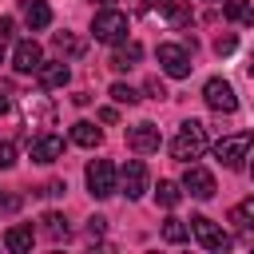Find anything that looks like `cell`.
<instances>
[{"label":"cell","instance_id":"8992f818","mask_svg":"<svg viewBox=\"0 0 254 254\" xmlns=\"http://www.w3.org/2000/svg\"><path fill=\"white\" fill-rule=\"evenodd\" d=\"M190 234H194L198 246H206V250H226V246H230V234H226L218 222H210L206 214H194V218H190Z\"/></svg>","mask_w":254,"mask_h":254},{"label":"cell","instance_id":"8fae6325","mask_svg":"<svg viewBox=\"0 0 254 254\" xmlns=\"http://www.w3.org/2000/svg\"><path fill=\"white\" fill-rule=\"evenodd\" d=\"M119 179H123V194L127 198H139L147 190V167H143V159H127L123 171H119Z\"/></svg>","mask_w":254,"mask_h":254},{"label":"cell","instance_id":"ffe728a7","mask_svg":"<svg viewBox=\"0 0 254 254\" xmlns=\"http://www.w3.org/2000/svg\"><path fill=\"white\" fill-rule=\"evenodd\" d=\"M40 222H44V234H48L52 242H67V234H71V230H67V218H64V214L48 210V214H44Z\"/></svg>","mask_w":254,"mask_h":254},{"label":"cell","instance_id":"277c9868","mask_svg":"<svg viewBox=\"0 0 254 254\" xmlns=\"http://www.w3.org/2000/svg\"><path fill=\"white\" fill-rule=\"evenodd\" d=\"M155 56H159V67H163L171 79H187V75H190V56H187L183 44H159Z\"/></svg>","mask_w":254,"mask_h":254},{"label":"cell","instance_id":"836d02e7","mask_svg":"<svg viewBox=\"0 0 254 254\" xmlns=\"http://www.w3.org/2000/svg\"><path fill=\"white\" fill-rule=\"evenodd\" d=\"M16 206H20V198H4L0 194V210H16Z\"/></svg>","mask_w":254,"mask_h":254},{"label":"cell","instance_id":"ac0fdd59","mask_svg":"<svg viewBox=\"0 0 254 254\" xmlns=\"http://www.w3.org/2000/svg\"><path fill=\"white\" fill-rule=\"evenodd\" d=\"M71 143H75V147H99V143H103V131H99L95 123L79 119V123L71 127Z\"/></svg>","mask_w":254,"mask_h":254},{"label":"cell","instance_id":"ba28073f","mask_svg":"<svg viewBox=\"0 0 254 254\" xmlns=\"http://www.w3.org/2000/svg\"><path fill=\"white\" fill-rule=\"evenodd\" d=\"M24 123H28V131L32 127L44 131L56 123V107L48 103V95H24Z\"/></svg>","mask_w":254,"mask_h":254},{"label":"cell","instance_id":"2e32d148","mask_svg":"<svg viewBox=\"0 0 254 254\" xmlns=\"http://www.w3.org/2000/svg\"><path fill=\"white\" fill-rule=\"evenodd\" d=\"M24 20H28L32 32H44V28L52 24V8H48L44 0H28V4H24Z\"/></svg>","mask_w":254,"mask_h":254},{"label":"cell","instance_id":"cb8c5ba5","mask_svg":"<svg viewBox=\"0 0 254 254\" xmlns=\"http://www.w3.org/2000/svg\"><path fill=\"white\" fill-rule=\"evenodd\" d=\"M52 44H56V52H60V56H83V40H79V36H71V32H56V36H52Z\"/></svg>","mask_w":254,"mask_h":254},{"label":"cell","instance_id":"52a82bcc","mask_svg":"<svg viewBox=\"0 0 254 254\" xmlns=\"http://www.w3.org/2000/svg\"><path fill=\"white\" fill-rule=\"evenodd\" d=\"M87 190H91L95 198L115 194V167H111L107 159H91V163H87Z\"/></svg>","mask_w":254,"mask_h":254},{"label":"cell","instance_id":"d6986e66","mask_svg":"<svg viewBox=\"0 0 254 254\" xmlns=\"http://www.w3.org/2000/svg\"><path fill=\"white\" fill-rule=\"evenodd\" d=\"M32 226H8V234H4V246L12 250V254H28L32 250Z\"/></svg>","mask_w":254,"mask_h":254},{"label":"cell","instance_id":"74e56055","mask_svg":"<svg viewBox=\"0 0 254 254\" xmlns=\"http://www.w3.org/2000/svg\"><path fill=\"white\" fill-rule=\"evenodd\" d=\"M0 60H4V44H0Z\"/></svg>","mask_w":254,"mask_h":254},{"label":"cell","instance_id":"7c38bea8","mask_svg":"<svg viewBox=\"0 0 254 254\" xmlns=\"http://www.w3.org/2000/svg\"><path fill=\"white\" fill-rule=\"evenodd\" d=\"M40 64H44V52H40L36 40H20V44L12 48V67H16V71H36Z\"/></svg>","mask_w":254,"mask_h":254},{"label":"cell","instance_id":"3957f363","mask_svg":"<svg viewBox=\"0 0 254 254\" xmlns=\"http://www.w3.org/2000/svg\"><path fill=\"white\" fill-rule=\"evenodd\" d=\"M250 143H254V135H250V131L226 135V139H218V143H214V159H218L222 167L238 171V167H242V159H246V151H250Z\"/></svg>","mask_w":254,"mask_h":254},{"label":"cell","instance_id":"9c48e42d","mask_svg":"<svg viewBox=\"0 0 254 254\" xmlns=\"http://www.w3.org/2000/svg\"><path fill=\"white\" fill-rule=\"evenodd\" d=\"M159 143H163V135H159L155 123H135V127H127V147H131L135 155H151V151H159Z\"/></svg>","mask_w":254,"mask_h":254},{"label":"cell","instance_id":"5bb4252c","mask_svg":"<svg viewBox=\"0 0 254 254\" xmlns=\"http://www.w3.org/2000/svg\"><path fill=\"white\" fill-rule=\"evenodd\" d=\"M139 60H143V48H139L135 40H119V44H115V56H111V67H115V71H131Z\"/></svg>","mask_w":254,"mask_h":254},{"label":"cell","instance_id":"d4e9b609","mask_svg":"<svg viewBox=\"0 0 254 254\" xmlns=\"http://www.w3.org/2000/svg\"><path fill=\"white\" fill-rule=\"evenodd\" d=\"M187 238H190V226H187L183 218H167V222H163V242H175V246H179V242H187Z\"/></svg>","mask_w":254,"mask_h":254},{"label":"cell","instance_id":"4316f807","mask_svg":"<svg viewBox=\"0 0 254 254\" xmlns=\"http://www.w3.org/2000/svg\"><path fill=\"white\" fill-rule=\"evenodd\" d=\"M12 163H16V147H12L8 139H0V171H8Z\"/></svg>","mask_w":254,"mask_h":254},{"label":"cell","instance_id":"7402d4cb","mask_svg":"<svg viewBox=\"0 0 254 254\" xmlns=\"http://www.w3.org/2000/svg\"><path fill=\"white\" fill-rule=\"evenodd\" d=\"M222 16L234 20V24H254V8H250L246 0H226V4H222Z\"/></svg>","mask_w":254,"mask_h":254},{"label":"cell","instance_id":"e0dca14e","mask_svg":"<svg viewBox=\"0 0 254 254\" xmlns=\"http://www.w3.org/2000/svg\"><path fill=\"white\" fill-rule=\"evenodd\" d=\"M159 16H163L167 24H175V28H183V24L190 20V0H163V4H159Z\"/></svg>","mask_w":254,"mask_h":254},{"label":"cell","instance_id":"83f0119b","mask_svg":"<svg viewBox=\"0 0 254 254\" xmlns=\"http://www.w3.org/2000/svg\"><path fill=\"white\" fill-rule=\"evenodd\" d=\"M234 48H238V40H234V36H218V40H214V52H218V56H230Z\"/></svg>","mask_w":254,"mask_h":254},{"label":"cell","instance_id":"e575fe53","mask_svg":"<svg viewBox=\"0 0 254 254\" xmlns=\"http://www.w3.org/2000/svg\"><path fill=\"white\" fill-rule=\"evenodd\" d=\"M246 75L254 79V52H250V60H246Z\"/></svg>","mask_w":254,"mask_h":254},{"label":"cell","instance_id":"d590c367","mask_svg":"<svg viewBox=\"0 0 254 254\" xmlns=\"http://www.w3.org/2000/svg\"><path fill=\"white\" fill-rule=\"evenodd\" d=\"M91 4H95V8H111L115 0H91Z\"/></svg>","mask_w":254,"mask_h":254},{"label":"cell","instance_id":"1f68e13d","mask_svg":"<svg viewBox=\"0 0 254 254\" xmlns=\"http://www.w3.org/2000/svg\"><path fill=\"white\" fill-rule=\"evenodd\" d=\"M64 190H67V187H64V183H60V179H52V183H48V187H44V194H64Z\"/></svg>","mask_w":254,"mask_h":254},{"label":"cell","instance_id":"f35d334b","mask_svg":"<svg viewBox=\"0 0 254 254\" xmlns=\"http://www.w3.org/2000/svg\"><path fill=\"white\" fill-rule=\"evenodd\" d=\"M250 179H254V163H250Z\"/></svg>","mask_w":254,"mask_h":254},{"label":"cell","instance_id":"4fadbf2b","mask_svg":"<svg viewBox=\"0 0 254 254\" xmlns=\"http://www.w3.org/2000/svg\"><path fill=\"white\" fill-rule=\"evenodd\" d=\"M64 155V139L60 135H40V139H32V163H56Z\"/></svg>","mask_w":254,"mask_h":254},{"label":"cell","instance_id":"5b68a950","mask_svg":"<svg viewBox=\"0 0 254 254\" xmlns=\"http://www.w3.org/2000/svg\"><path fill=\"white\" fill-rule=\"evenodd\" d=\"M202 99H206V107H214V111H222V115H234L238 111V95H234V87L226 83V79H206V87H202Z\"/></svg>","mask_w":254,"mask_h":254},{"label":"cell","instance_id":"6da1fadb","mask_svg":"<svg viewBox=\"0 0 254 254\" xmlns=\"http://www.w3.org/2000/svg\"><path fill=\"white\" fill-rule=\"evenodd\" d=\"M202 151H206V127H202L198 119H187V123L179 127L175 143H171V159H179V163H194Z\"/></svg>","mask_w":254,"mask_h":254},{"label":"cell","instance_id":"30bf717a","mask_svg":"<svg viewBox=\"0 0 254 254\" xmlns=\"http://www.w3.org/2000/svg\"><path fill=\"white\" fill-rule=\"evenodd\" d=\"M183 190L194 194V198H210V194H214V175H210L206 167H198V163H187V171H183Z\"/></svg>","mask_w":254,"mask_h":254},{"label":"cell","instance_id":"603a6c76","mask_svg":"<svg viewBox=\"0 0 254 254\" xmlns=\"http://www.w3.org/2000/svg\"><path fill=\"white\" fill-rule=\"evenodd\" d=\"M179 198H183L179 183H171V179H159V187H155V202L171 210V206H179Z\"/></svg>","mask_w":254,"mask_h":254},{"label":"cell","instance_id":"8d00e7d4","mask_svg":"<svg viewBox=\"0 0 254 254\" xmlns=\"http://www.w3.org/2000/svg\"><path fill=\"white\" fill-rule=\"evenodd\" d=\"M4 111H8V99H4V95H0V115H4Z\"/></svg>","mask_w":254,"mask_h":254},{"label":"cell","instance_id":"484cf974","mask_svg":"<svg viewBox=\"0 0 254 254\" xmlns=\"http://www.w3.org/2000/svg\"><path fill=\"white\" fill-rule=\"evenodd\" d=\"M115 103H123V107H135L139 103V91L135 87H127V83H111V91H107Z\"/></svg>","mask_w":254,"mask_h":254},{"label":"cell","instance_id":"d6a6232c","mask_svg":"<svg viewBox=\"0 0 254 254\" xmlns=\"http://www.w3.org/2000/svg\"><path fill=\"white\" fill-rule=\"evenodd\" d=\"M99 123H115V107H99Z\"/></svg>","mask_w":254,"mask_h":254},{"label":"cell","instance_id":"4dcf8cb0","mask_svg":"<svg viewBox=\"0 0 254 254\" xmlns=\"http://www.w3.org/2000/svg\"><path fill=\"white\" fill-rule=\"evenodd\" d=\"M147 95H151V99H167V87H163L159 79H147Z\"/></svg>","mask_w":254,"mask_h":254},{"label":"cell","instance_id":"f1b7e54d","mask_svg":"<svg viewBox=\"0 0 254 254\" xmlns=\"http://www.w3.org/2000/svg\"><path fill=\"white\" fill-rule=\"evenodd\" d=\"M12 36H16V20H12V16H0V44L12 40Z\"/></svg>","mask_w":254,"mask_h":254},{"label":"cell","instance_id":"9a60e30c","mask_svg":"<svg viewBox=\"0 0 254 254\" xmlns=\"http://www.w3.org/2000/svg\"><path fill=\"white\" fill-rule=\"evenodd\" d=\"M36 75H40V87H64V83L71 79V67H67L64 60H60V64H40Z\"/></svg>","mask_w":254,"mask_h":254},{"label":"cell","instance_id":"f546056e","mask_svg":"<svg viewBox=\"0 0 254 254\" xmlns=\"http://www.w3.org/2000/svg\"><path fill=\"white\" fill-rule=\"evenodd\" d=\"M103 230H107V218H99V214H95V218H87V234H91V238H99Z\"/></svg>","mask_w":254,"mask_h":254},{"label":"cell","instance_id":"7a4b0ae2","mask_svg":"<svg viewBox=\"0 0 254 254\" xmlns=\"http://www.w3.org/2000/svg\"><path fill=\"white\" fill-rule=\"evenodd\" d=\"M91 36H95L99 44H119V40H127V16H123L119 8H99L95 20H91Z\"/></svg>","mask_w":254,"mask_h":254},{"label":"cell","instance_id":"44dd1931","mask_svg":"<svg viewBox=\"0 0 254 254\" xmlns=\"http://www.w3.org/2000/svg\"><path fill=\"white\" fill-rule=\"evenodd\" d=\"M238 230H246V226H254V194H246L238 206H230V214H226Z\"/></svg>","mask_w":254,"mask_h":254}]
</instances>
